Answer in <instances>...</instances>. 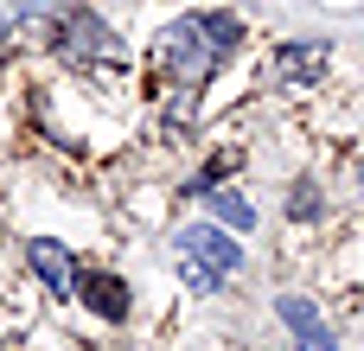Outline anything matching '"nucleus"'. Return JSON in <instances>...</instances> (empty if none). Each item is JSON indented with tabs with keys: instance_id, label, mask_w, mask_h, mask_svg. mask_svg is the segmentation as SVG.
<instances>
[{
	"instance_id": "nucleus-1",
	"label": "nucleus",
	"mask_w": 364,
	"mask_h": 351,
	"mask_svg": "<svg viewBox=\"0 0 364 351\" xmlns=\"http://www.w3.org/2000/svg\"><path fill=\"white\" fill-rule=\"evenodd\" d=\"M243 45V19L237 13H186L160 32V83H173L179 96H198L205 77Z\"/></svg>"
},
{
	"instance_id": "nucleus-2",
	"label": "nucleus",
	"mask_w": 364,
	"mask_h": 351,
	"mask_svg": "<svg viewBox=\"0 0 364 351\" xmlns=\"http://www.w3.org/2000/svg\"><path fill=\"white\" fill-rule=\"evenodd\" d=\"M173 269H179L186 288L218 294L224 275L243 269V249H237V237H224L218 224H192V230H179V243H173Z\"/></svg>"
},
{
	"instance_id": "nucleus-3",
	"label": "nucleus",
	"mask_w": 364,
	"mask_h": 351,
	"mask_svg": "<svg viewBox=\"0 0 364 351\" xmlns=\"http://www.w3.org/2000/svg\"><path fill=\"white\" fill-rule=\"evenodd\" d=\"M51 32H58V51H64L70 64H115V58H122V38H115L90 6H70Z\"/></svg>"
},
{
	"instance_id": "nucleus-4",
	"label": "nucleus",
	"mask_w": 364,
	"mask_h": 351,
	"mask_svg": "<svg viewBox=\"0 0 364 351\" xmlns=\"http://www.w3.org/2000/svg\"><path fill=\"white\" fill-rule=\"evenodd\" d=\"M326 64H333V51H326L320 38H288V45H275L269 77H275V83H288V90H307V83H320V77H326Z\"/></svg>"
},
{
	"instance_id": "nucleus-5",
	"label": "nucleus",
	"mask_w": 364,
	"mask_h": 351,
	"mask_svg": "<svg viewBox=\"0 0 364 351\" xmlns=\"http://www.w3.org/2000/svg\"><path fill=\"white\" fill-rule=\"evenodd\" d=\"M275 313L294 326V345H301V351H339L333 326L320 320V307H314V301H301V294H282V301H275Z\"/></svg>"
},
{
	"instance_id": "nucleus-6",
	"label": "nucleus",
	"mask_w": 364,
	"mask_h": 351,
	"mask_svg": "<svg viewBox=\"0 0 364 351\" xmlns=\"http://www.w3.org/2000/svg\"><path fill=\"white\" fill-rule=\"evenodd\" d=\"M26 262H32V275H38L51 294H77V275H83V269H77L51 237H32V243H26Z\"/></svg>"
},
{
	"instance_id": "nucleus-7",
	"label": "nucleus",
	"mask_w": 364,
	"mask_h": 351,
	"mask_svg": "<svg viewBox=\"0 0 364 351\" xmlns=\"http://www.w3.org/2000/svg\"><path fill=\"white\" fill-rule=\"evenodd\" d=\"M77 301H90L102 320H122L128 313V288L115 275H77Z\"/></svg>"
},
{
	"instance_id": "nucleus-8",
	"label": "nucleus",
	"mask_w": 364,
	"mask_h": 351,
	"mask_svg": "<svg viewBox=\"0 0 364 351\" xmlns=\"http://www.w3.org/2000/svg\"><path fill=\"white\" fill-rule=\"evenodd\" d=\"M198 198H211V211H218V224H230V230H250V224H256V211H250V198H237V192H224V185H205Z\"/></svg>"
}]
</instances>
